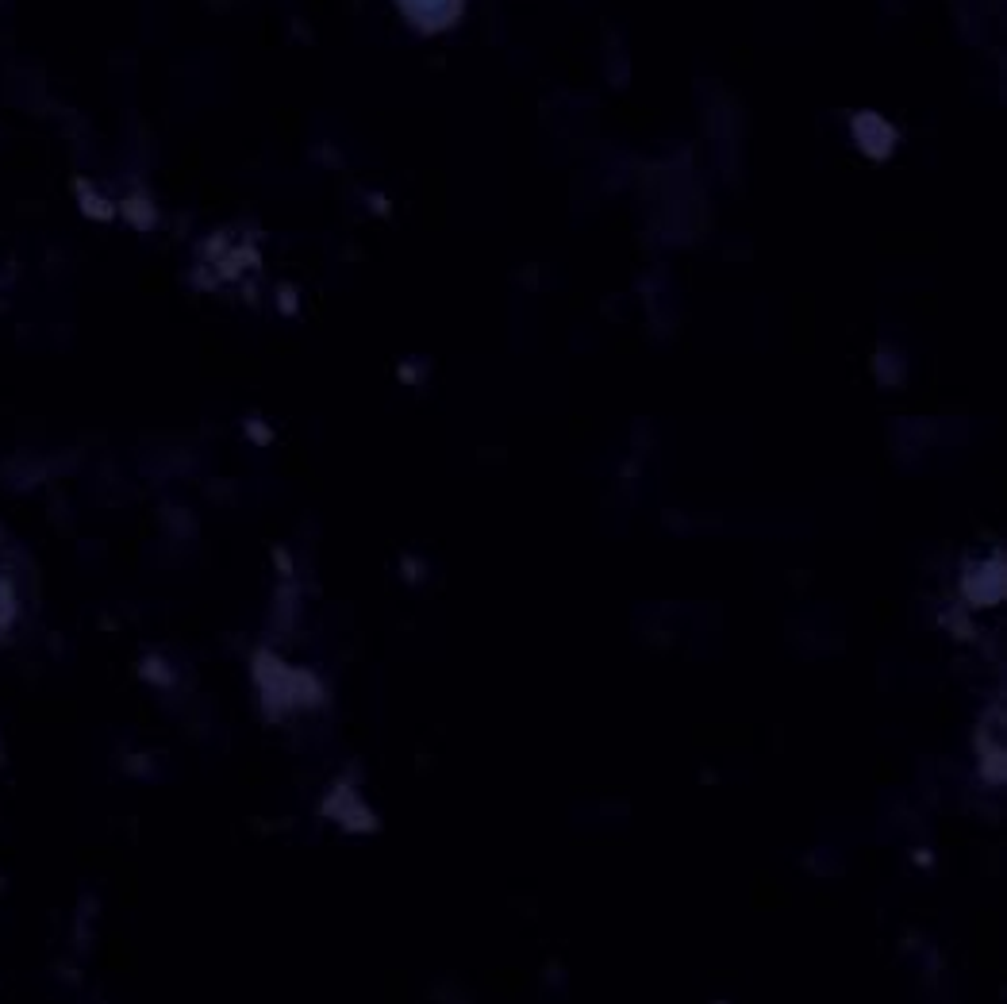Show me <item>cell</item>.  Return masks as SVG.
Wrapping results in <instances>:
<instances>
[{"instance_id": "1", "label": "cell", "mask_w": 1007, "mask_h": 1004, "mask_svg": "<svg viewBox=\"0 0 1007 1004\" xmlns=\"http://www.w3.org/2000/svg\"><path fill=\"white\" fill-rule=\"evenodd\" d=\"M12 616H16V597H12V585L0 578V631L12 628Z\"/></svg>"}]
</instances>
